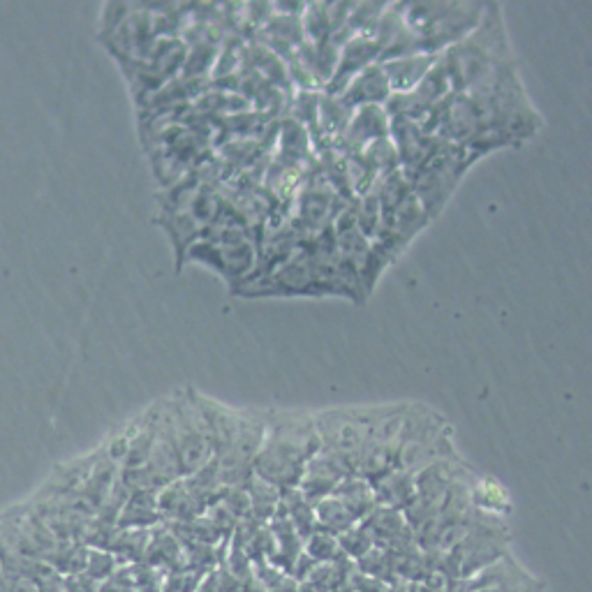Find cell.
I'll list each match as a JSON object with an SVG mask.
<instances>
[{
    "label": "cell",
    "instance_id": "603a6c76",
    "mask_svg": "<svg viewBox=\"0 0 592 592\" xmlns=\"http://www.w3.org/2000/svg\"><path fill=\"white\" fill-rule=\"evenodd\" d=\"M278 512L290 518V523L296 528V532L306 539L317 530V518H315V505L301 495L299 488L283 493Z\"/></svg>",
    "mask_w": 592,
    "mask_h": 592
},
{
    "label": "cell",
    "instance_id": "e0dca14e",
    "mask_svg": "<svg viewBox=\"0 0 592 592\" xmlns=\"http://www.w3.org/2000/svg\"><path fill=\"white\" fill-rule=\"evenodd\" d=\"M269 530L273 535V544H276V551H273V558L269 562L292 576L296 560H299L303 553V537L296 532L290 518L280 512L271 518Z\"/></svg>",
    "mask_w": 592,
    "mask_h": 592
},
{
    "label": "cell",
    "instance_id": "4fadbf2b",
    "mask_svg": "<svg viewBox=\"0 0 592 592\" xmlns=\"http://www.w3.org/2000/svg\"><path fill=\"white\" fill-rule=\"evenodd\" d=\"M391 95H394V91H391L389 86L387 72H384L382 63H375L350 81V86L345 88L343 98L350 102L354 109H361V107H384Z\"/></svg>",
    "mask_w": 592,
    "mask_h": 592
},
{
    "label": "cell",
    "instance_id": "4316f807",
    "mask_svg": "<svg viewBox=\"0 0 592 592\" xmlns=\"http://www.w3.org/2000/svg\"><path fill=\"white\" fill-rule=\"evenodd\" d=\"M303 553H306L308 558H313L317 565L345 560V553H343V549H340L338 537L331 535V532H324L320 528H317L310 537L303 539Z\"/></svg>",
    "mask_w": 592,
    "mask_h": 592
},
{
    "label": "cell",
    "instance_id": "7c38bea8",
    "mask_svg": "<svg viewBox=\"0 0 592 592\" xmlns=\"http://www.w3.org/2000/svg\"><path fill=\"white\" fill-rule=\"evenodd\" d=\"M303 42H306V31H303L301 17L273 12V17L259 28V44L283 58V61L294 56Z\"/></svg>",
    "mask_w": 592,
    "mask_h": 592
},
{
    "label": "cell",
    "instance_id": "7a4b0ae2",
    "mask_svg": "<svg viewBox=\"0 0 592 592\" xmlns=\"http://www.w3.org/2000/svg\"><path fill=\"white\" fill-rule=\"evenodd\" d=\"M454 93H472L516 65L500 5H488L481 24L465 40L440 54Z\"/></svg>",
    "mask_w": 592,
    "mask_h": 592
},
{
    "label": "cell",
    "instance_id": "f1b7e54d",
    "mask_svg": "<svg viewBox=\"0 0 592 592\" xmlns=\"http://www.w3.org/2000/svg\"><path fill=\"white\" fill-rule=\"evenodd\" d=\"M125 574H128L130 586L135 592H162L165 588L167 572L148 565V562H135V565H123Z\"/></svg>",
    "mask_w": 592,
    "mask_h": 592
},
{
    "label": "cell",
    "instance_id": "d6a6232c",
    "mask_svg": "<svg viewBox=\"0 0 592 592\" xmlns=\"http://www.w3.org/2000/svg\"><path fill=\"white\" fill-rule=\"evenodd\" d=\"M241 583L234 579L232 572L225 565L211 569L209 574H204L202 586L197 592H239Z\"/></svg>",
    "mask_w": 592,
    "mask_h": 592
},
{
    "label": "cell",
    "instance_id": "9a60e30c",
    "mask_svg": "<svg viewBox=\"0 0 592 592\" xmlns=\"http://www.w3.org/2000/svg\"><path fill=\"white\" fill-rule=\"evenodd\" d=\"M407 407H410V403L366 407L368 424H370V442L387 444V447H398L405 431Z\"/></svg>",
    "mask_w": 592,
    "mask_h": 592
},
{
    "label": "cell",
    "instance_id": "44dd1931",
    "mask_svg": "<svg viewBox=\"0 0 592 592\" xmlns=\"http://www.w3.org/2000/svg\"><path fill=\"white\" fill-rule=\"evenodd\" d=\"M246 493L250 498V518H255L257 523L269 525L271 518L278 514L280 500H283V491L269 484V481L253 475L246 484Z\"/></svg>",
    "mask_w": 592,
    "mask_h": 592
},
{
    "label": "cell",
    "instance_id": "ffe728a7",
    "mask_svg": "<svg viewBox=\"0 0 592 592\" xmlns=\"http://www.w3.org/2000/svg\"><path fill=\"white\" fill-rule=\"evenodd\" d=\"M144 562L162 569V572H176L183 569V542L172 530H158L148 539Z\"/></svg>",
    "mask_w": 592,
    "mask_h": 592
},
{
    "label": "cell",
    "instance_id": "8fae6325",
    "mask_svg": "<svg viewBox=\"0 0 592 592\" xmlns=\"http://www.w3.org/2000/svg\"><path fill=\"white\" fill-rule=\"evenodd\" d=\"M364 528L370 532V537L375 539V546H380L384 551H403L410 546H417L414 542V532L407 525L401 509L380 507L377 505L364 521Z\"/></svg>",
    "mask_w": 592,
    "mask_h": 592
},
{
    "label": "cell",
    "instance_id": "f35d334b",
    "mask_svg": "<svg viewBox=\"0 0 592 592\" xmlns=\"http://www.w3.org/2000/svg\"><path fill=\"white\" fill-rule=\"evenodd\" d=\"M296 592H320L317 588H313V586H308V583H299V590Z\"/></svg>",
    "mask_w": 592,
    "mask_h": 592
},
{
    "label": "cell",
    "instance_id": "ac0fdd59",
    "mask_svg": "<svg viewBox=\"0 0 592 592\" xmlns=\"http://www.w3.org/2000/svg\"><path fill=\"white\" fill-rule=\"evenodd\" d=\"M347 458H350L352 475L366 479L370 484L396 470V447H387V444L370 442Z\"/></svg>",
    "mask_w": 592,
    "mask_h": 592
},
{
    "label": "cell",
    "instance_id": "277c9868",
    "mask_svg": "<svg viewBox=\"0 0 592 592\" xmlns=\"http://www.w3.org/2000/svg\"><path fill=\"white\" fill-rule=\"evenodd\" d=\"M472 162H477V158L470 151L442 142L424 167L417 169L412 176H407L414 197L424 206L428 218L433 220L440 216V211L447 206L449 197L454 195L465 172L472 167Z\"/></svg>",
    "mask_w": 592,
    "mask_h": 592
},
{
    "label": "cell",
    "instance_id": "6da1fadb",
    "mask_svg": "<svg viewBox=\"0 0 592 592\" xmlns=\"http://www.w3.org/2000/svg\"><path fill=\"white\" fill-rule=\"evenodd\" d=\"M322 451L313 414L276 412L266 417V440L253 463V475L280 491L299 488L306 465Z\"/></svg>",
    "mask_w": 592,
    "mask_h": 592
},
{
    "label": "cell",
    "instance_id": "5bb4252c",
    "mask_svg": "<svg viewBox=\"0 0 592 592\" xmlns=\"http://www.w3.org/2000/svg\"><path fill=\"white\" fill-rule=\"evenodd\" d=\"M313 158L315 151L310 130L294 118L285 116L278 125V160L287 162V165L306 167Z\"/></svg>",
    "mask_w": 592,
    "mask_h": 592
},
{
    "label": "cell",
    "instance_id": "f546056e",
    "mask_svg": "<svg viewBox=\"0 0 592 592\" xmlns=\"http://www.w3.org/2000/svg\"><path fill=\"white\" fill-rule=\"evenodd\" d=\"M354 565H357L361 574L373 576V579L387 583V586L398 581V576L394 572V562H391V555L384 549H380V546H375V549L370 551L366 558L354 562Z\"/></svg>",
    "mask_w": 592,
    "mask_h": 592
},
{
    "label": "cell",
    "instance_id": "52a82bcc",
    "mask_svg": "<svg viewBox=\"0 0 592 592\" xmlns=\"http://www.w3.org/2000/svg\"><path fill=\"white\" fill-rule=\"evenodd\" d=\"M477 475L472 472L463 461L454 458H442V461H435L426 465L424 470H419L414 475V486H417V498L428 502V505L438 507L442 512L444 500L451 493V488L461 481H475Z\"/></svg>",
    "mask_w": 592,
    "mask_h": 592
},
{
    "label": "cell",
    "instance_id": "74e56055",
    "mask_svg": "<svg viewBox=\"0 0 592 592\" xmlns=\"http://www.w3.org/2000/svg\"><path fill=\"white\" fill-rule=\"evenodd\" d=\"M100 592H135L130 586V579H128V574H125L123 565L114 576H111V579L100 583Z\"/></svg>",
    "mask_w": 592,
    "mask_h": 592
},
{
    "label": "cell",
    "instance_id": "d4e9b609",
    "mask_svg": "<svg viewBox=\"0 0 592 592\" xmlns=\"http://www.w3.org/2000/svg\"><path fill=\"white\" fill-rule=\"evenodd\" d=\"M472 500H475V509L484 514L502 516L509 512V498L495 479H477L472 486Z\"/></svg>",
    "mask_w": 592,
    "mask_h": 592
},
{
    "label": "cell",
    "instance_id": "cb8c5ba5",
    "mask_svg": "<svg viewBox=\"0 0 592 592\" xmlns=\"http://www.w3.org/2000/svg\"><path fill=\"white\" fill-rule=\"evenodd\" d=\"M315 518H317V528L324 532H331V535H343L345 530H350L352 525H357L359 521L354 518L347 507L340 502L336 495H329L320 502H315Z\"/></svg>",
    "mask_w": 592,
    "mask_h": 592
},
{
    "label": "cell",
    "instance_id": "83f0119b",
    "mask_svg": "<svg viewBox=\"0 0 592 592\" xmlns=\"http://www.w3.org/2000/svg\"><path fill=\"white\" fill-rule=\"evenodd\" d=\"M384 10H387L384 3H352L347 14V31L352 35H373Z\"/></svg>",
    "mask_w": 592,
    "mask_h": 592
},
{
    "label": "cell",
    "instance_id": "836d02e7",
    "mask_svg": "<svg viewBox=\"0 0 592 592\" xmlns=\"http://www.w3.org/2000/svg\"><path fill=\"white\" fill-rule=\"evenodd\" d=\"M202 579L204 574L195 572V569H176V572L167 574L162 592H197L202 586Z\"/></svg>",
    "mask_w": 592,
    "mask_h": 592
},
{
    "label": "cell",
    "instance_id": "8d00e7d4",
    "mask_svg": "<svg viewBox=\"0 0 592 592\" xmlns=\"http://www.w3.org/2000/svg\"><path fill=\"white\" fill-rule=\"evenodd\" d=\"M37 592H68V588H65V576L49 569L47 574L37 579Z\"/></svg>",
    "mask_w": 592,
    "mask_h": 592
},
{
    "label": "cell",
    "instance_id": "ba28073f",
    "mask_svg": "<svg viewBox=\"0 0 592 592\" xmlns=\"http://www.w3.org/2000/svg\"><path fill=\"white\" fill-rule=\"evenodd\" d=\"M373 37L377 42V49H380V63L421 54L419 40L403 17L401 3L387 5V10L382 12L380 21H377Z\"/></svg>",
    "mask_w": 592,
    "mask_h": 592
},
{
    "label": "cell",
    "instance_id": "d590c367",
    "mask_svg": "<svg viewBox=\"0 0 592 592\" xmlns=\"http://www.w3.org/2000/svg\"><path fill=\"white\" fill-rule=\"evenodd\" d=\"M3 592H37V581L28 579V576L5 574Z\"/></svg>",
    "mask_w": 592,
    "mask_h": 592
},
{
    "label": "cell",
    "instance_id": "2e32d148",
    "mask_svg": "<svg viewBox=\"0 0 592 592\" xmlns=\"http://www.w3.org/2000/svg\"><path fill=\"white\" fill-rule=\"evenodd\" d=\"M435 61H438V56L412 54V56L394 58V61L382 63V68H384V72H387L391 91L412 93L414 88L421 84V79L426 77L428 70L433 68Z\"/></svg>",
    "mask_w": 592,
    "mask_h": 592
},
{
    "label": "cell",
    "instance_id": "484cf974",
    "mask_svg": "<svg viewBox=\"0 0 592 592\" xmlns=\"http://www.w3.org/2000/svg\"><path fill=\"white\" fill-rule=\"evenodd\" d=\"M320 105L322 93L320 91H292L290 102H287V116L299 121L301 125L313 132L320 121Z\"/></svg>",
    "mask_w": 592,
    "mask_h": 592
},
{
    "label": "cell",
    "instance_id": "7402d4cb",
    "mask_svg": "<svg viewBox=\"0 0 592 592\" xmlns=\"http://www.w3.org/2000/svg\"><path fill=\"white\" fill-rule=\"evenodd\" d=\"M333 495L343 502V505L347 507V512L357 518L359 523L364 521V518L377 507L373 486H370V481L361 479V477H347L343 484L336 488V493Z\"/></svg>",
    "mask_w": 592,
    "mask_h": 592
},
{
    "label": "cell",
    "instance_id": "3957f363",
    "mask_svg": "<svg viewBox=\"0 0 592 592\" xmlns=\"http://www.w3.org/2000/svg\"><path fill=\"white\" fill-rule=\"evenodd\" d=\"M488 5L479 3H401L403 17L417 35L421 54L440 56L465 40L484 19Z\"/></svg>",
    "mask_w": 592,
    "mask_h": 592
},
{
    "label": "cell",
    "instance_id": "30bf717a",
    "mask_svg": "<svg viewBox=\"0 0 592 592\" xmlns=\"http://www.w3.org/2000/svg\"><path fill=\"white\" fill-rule=\"evenodd\" d=\"M391 135V118L384 107L354 109V116L347 125L345 135L338 139V153H364L370 144L387 139Z\"/></svg>",
    "mask_w": 592,
    "mask_h": 592
},
{
    "label": "cell",
    "instance_id": "5b68a950",
    "mask_svg": "<svg viewBox=\"0 0 592 592\" xmlns=\"http://www.w3.org/2000/svg\"><path fill=\"white\" fill-rule=\"evenodd\" d=\"M315 426L320 433L322 449L352 456L370 444V424L366 407H338L315 414Z\"/></svg>",
    "mask_w": 592,
    "mask_h": 592
},
{
    "label": "cell",
    "instance_id": "d6986e66",
    "mask_svg": "<svg viewBox=\"0 0 592 592\" xmlns=\"http://www.w3.org/2000/svg\"><path fill=\"white\" fill-rule=\"evenodd\" d=\"M373 493L380 507L403 509L417 498V486H414V475L403 470H391L389 475L373 481Z\"/></svg>",
    "mask_w": 592,
    "mask_h": 592
},
{
    "label": "cell",
    "instance_id": "8992f818",
    "mask_svg": "<svg viewBox=\"0 0 592 592\" xmlns=\"http://www.w3.org/2000/svg\"><path fill=\"white\" fill-rule=\"evenodd\" d=\"M347 477H354L350 468V458L336 454V451L322 449L320 454L308 461L306 472H303L301 477L299 491L303 498L315 505V502L336 493V488L343 484Z\"/></svg>",
    "mask_w": 592,
    "mask_h": 592
},
{
    "label": "cell",
    "instance_id": "9c48e42d",
    "mask_svg": "<svg viewBox=\"0 0 592 592\" xmlns=\"http://www.w3.org/2000/svg\"><path fill=\"white\" fill-rule=\"evenodd\" d=\"M375 63H380V49H377L375 37L352 35L350 40L340 47L336 72H333V79L329 81V86L324 88V93L343 95L345 88L350 86V81Z\"/></svg>",
    "mask_w": 592,
    "mask_h": 592
},
{
    "label": "cell",
    "instance_id": "4dcf8cb0",
    "mask_svg": "<svg viewBox=\"0 0 592 592\" xmlns=\"http://www.w3.org/2000/svg\"><path fill=\"white\" fill-rule=\"evenodd\" d=\"M338 542H340V549L345 553V558L352 562H359L375 549V539L370 537V532L364 528V523L352 525L350 530H345L343 535H338Z\"/></svg>",
    "mask_w": 592,
    "mask_h": 592
},
{
    "label": "cell",
    "instance_id": "1f68e13d",
    "mask_svg": "<svg viewBox=\"0 0 592 592\" xmlns=\"http://www.w3.org/2000/svg\"><path fill=\"white\" fill-rule=\"evenodd\" d=\"M118 569H121V560H118L114 553L105 549H88L84 574L91 576L93 581H107L118 572Z\"/></svg>",
    "mask_w": 592,
    "mask_h": 592
},
{
    "label": "cell",
    "instance_id": "ab89813d",
    "mask_svg": "<svg viewBox=\"0 0 592 592\" xmlns=\"http://www.w3.org/2000/svg\"><path fill=\"white\" fill-rule=\"evenodd\" d=\"M498 592H500V590H498Z\"/></svg>",
    "mask_w": 592,
    "mask_h": 592
},
{
    "label": "cell",
    "instance_id": "e575fe53",
    "mask_svg": "<svg viewBox=\"0 0 592 592\" xmlns=\"http://www.w3.org/2000/svg\"><path fill=\"white\" fill-rule=\"evenodd\" d=\"M65 588H68V592H100V583L81 572V574L65 576Z\"/></svg>",
    "mask_w": 592,
    "mask_h": 592
}]
</instances>
